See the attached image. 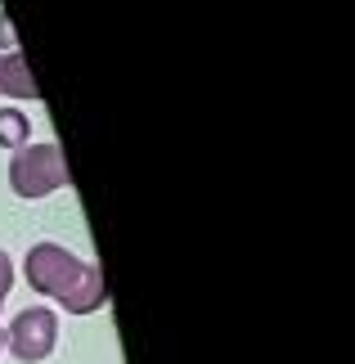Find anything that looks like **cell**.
Segmentation results:
<instances>
[{
	"label": "cell",
	"mask_w": 355,
	"mask_h": 364,
	"mask_svg": "<svg viewBox=\"0 0 355 364\" xmlns=\"http://www.w3.org/2000/svg\"><path fill=\"white\" fill-rule=\"evenodd\" d=\"M73 176H68V158L59 144H23L14 149L9 162V189L18 198H46L54 189H68Z\"/></svg>",
	"instance_id": "obj_2"
},
{
	"label": "cell",
	"mask_w": 355,
	"mask_h": 364,
	"mask_svg": "<svg viewBox=\"0 0 355 364\" xmlns=\"http://www.w3.org/2000/svg\"><path fill=\"white\" fill-rule=\"evenodd\" d=\"M23 274L41 297H54L68 315H95V311H104V301H108L104 270L73 257V252L59 247V243H36L23 261Z\"/></svg>",
	"instance_id": "obj_1"
},
{
	"label": "cell",
	"mask_w": 355,
	"mask_h": 364,
	"mask_svg": "<svg viewBox=\"0 0 355 364\" xmlns=\"http://www.w3.org/2000/svg\"><path fill=\"white\" fill-rule=\"evenodd\" d=\"M27 135H32V122H27L18 108H0V144H5V149H23Z\"/></svg>",
	"instance_id": "obj_5"
},
{
	"label": "cell",
	"mask_w": 355,
	"mask_h": 364,
	"mask_svg": "<svg viewBox=\"0 0 355 364\" xmlns=\"http://www.w3.org/2000/svg\"><path fill=\"white\" fill-rule=\"evenodd\" d=\"M54 342H59V319H54V311H46V306H27V311H18L9 319V328H5V346L14 351L18 364L50 360Z\"/></svg>",
	"instance_id": "obj_3"
},
{
	"label": "cell",
	"mask_w": 355,
	"mask_h": 364,
	"mask_svg": "<svg viewBox=\"0 0 355 364\" xmlns=\"http://www.w3.org/2000/svg\"><path fill=\"white\" fill-rule=\"evenodd\" d=\"M0 50H14V23H9V14H0Z\"/></svg>",
	"instance_id": "obj_7"
},
{
	"label": "cell",
	"mask_w": 355,
	"mask_h": 364,
	"mask_svg": "<svg viewBox=\"0 0 355 364\" xmlns=\"http://www.w3.org/2000/svg\"><path fill=\"white\" fill-rule=\"evenodd\" d=\"M0 351H5V328H0Z\"/></svg>",
	"instance_id": "obj_8"
},
{
	"label": "cell",
	"mask_w": 355,
	"mask_h": 364,
	"mask_svg": "<svg viewBox=\"0 0 355 364\" xmlns=\"http://www.w3.org/2000/svg\"><path fill=\"white\" fill-rule=\"evenodd\" d=\"M9 288H14V261H9V252L0 247V306H5Z\"/></svg>",
	"instance_id": "obj_6"
},
{
	"label": "cell",
	"mask_w": 355,
	"mask_h": 364,
	"mask_svg": "<svg viewBox=\"0 0 355 364\" xmlns=\"http://www.w3.org/2000/svg\"><path fill=\"white\" fill-rule=\"evenodd\" d=\"M0 95H9V100H41V86L18 50L0 54Z\"/></svg>",
	"instance_id": "obj_4"
}]
</instances>
